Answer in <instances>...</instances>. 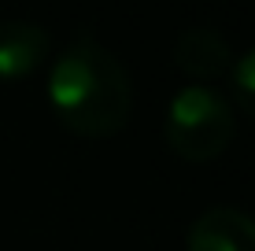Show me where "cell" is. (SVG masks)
<instances>
[{"label": "cell", "mask_w": 255, "mask_h": 251, "mask_svg": "<svg viewBox=\"0 0 255 251\" xmlns=\"http://www.w3.org/2000/svg\"><path fill=\"white\" fill-rule=\"evenodd\" d=\"M185 251H255V218L237 207H207L189 226Z\"/></svg>", "instance_id": "3957f363"}, {"label": "cell", "mask_w": 255, "mask_h": 251, "mask_svg": "<svg viewBox=\"0 0 255 251\" xmlns=\"http://www.w3.org/2000/svg\"><path fill=\"white\" fill-rule=\"evenodd\" d=\"M52 52V37L41 22L7 19L0 22V82H19L33 74Z\"/></svg>", "instance_id": "277c9868"}, {"label": "cell", "mask_w": 255, "mask_h": 251, "mask_svg": "<svg viewBox=\"0 0 255 251\" xmlns=\"http://www.w3.org/2000/svg\"><path fill=\"white\" fill-rule=\"evenodd\" d=\"M174 63L196 82H215V78L230 74L233 48L215 26H189L174 41Z\"/></svg>", "instance_id": "5b68a950"}, {"label": "cell", "mask_w": 255, "mask_h": 251, "mask_svg": "<svg viewBox=\"0 0 255 251\" xmlns=\"http://www.w3.org/2000/svg\"><path fill=\"white\" fill-rule=\"evenodd\" d=\"M48 100L70 133L108 141L122 133L133 115V78L111 48L89 33H78L52 63Z\"/></svg>", "instance_id": "6da1fadb"}, {"label": "cell", "mask_w": 255, "mask_h": 251, "mask_svg": "<svg viewBox=\"0 0 255 251\" xmlns=\"http://www.w3.org/2000/svg\"><path fill=\"white\" fill-rule=\"evenodd\" d=\"M163 129L174 155L189 163H207L230 148L237 133V115L230 100L215 92L211 85H185L174 92Z\"/></svg>", "instance_id": "7a4b0ae2"}, {"label": "cell", "mask_w": 255, "mask_h": 251, "mask_svg": "<svg viewBox=\"0 0 255 251\" xmlns=\"http://www.w3.org/2000/svg\"><path fill=\"white\" fill-rule=\"evenodd\" d=\"M230 85H233V96L241 103V111L248 118H255V48H248L230 67Z\"/></svg>", "instance_id": "8992f818"}]
</instances>
